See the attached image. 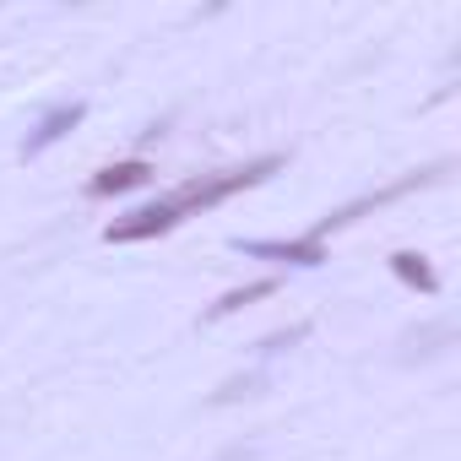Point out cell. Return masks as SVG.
<instances>
[{
  "label": "cell",
  "instance_id": "8",
  "mask_svg": "<svg viewBox=\"0 0 461 461\" xmlns=\"http://www.w3.org/2000/svg\"><path fill=\"white\" fill-rule=\"evenodd\" d=\"M299 337H310V326H304V321H299V326H288V331H272V337L261 342V353H267V358H272V353H288Z\"/></svg>",
  "mask_w": 461,
  "mask_h": 461
},
{
  "label": "cell",
  "instance_id": "9",
  "mask_svg": "<svg viewBox=\"0 0 461 461\" xmlns=\"http://www.w3.org/2000/svg\"><path fill=\"white\" fill-rule=\"evenodd\" d=\"M222 461H250V450H228V456H222Z\"/></svg>",
  "mask_w": 461,
  "mask_h": 461
},
{
  "label": "cell",
  "instance_id": "4",
  "mask_svg": "<svg viewBox=\"0 0 461 461\" xmlns=\"http://www.w3.org/2000/svg\"><path fill=\"white\" fill-rule=\"evenodd\" d=\"M147 179H152V168H147L141 158H125V163L98 168V174L87 179V195H93V201H104V195H125V190H141Z\"/></svg>",
  "mask_w": 461,
  "mask_h": 461
},
{
  "label": "cell",
  "instance_id": "3",
  "mask_svg": "<svg viewBox=\"0 0 461 461\" xmlns=\"http://www.w3.org/2000/svg\"><path fill=\"white\" fill-rule=\"evenodd\" d=\"M234 250H245V256H267V261H288V267H321V261H331L326 256V245L321 240H234Z\"/></svg>",
  "mask_w": 461,
  "mask_h": 461
},
{
  "label": "cell",
  "instance_id": "2",
  "mask_svg": "<svg viewBox=\"0 0 461 461\" xmlns=\"http://www.w3.org/2000/svg\"><path fill=\"white\" fill-rule=\"evenodd\" d=\"M445 174V163H434V168H418V174H402V179H391L385 190H369V195H358V201H348V206H337V212H326L315 228H310V240H331V234H342V228H353L358 217H369L375 206H391V201H402V195H412V190H423V185H434Z\"/></svg>",
  "mask_w": 461,
  "mask_h": 461
},
{
  "label": "cell",
  "instance_id": "6",
  "mask_svg": "<svg viewBox=\"0 0 461 461\" xmlns=\"http://www.w3.org/2000/svg\"><path fill=\"white\" fill-rule=\"evenodd\" d=\"M277 294V277H261V283H245V288H228L217 304H206V326L212 321H228V315H240V310H250V304H261V299H272Z\"/></svg>",
  "mask_w": 461,
  "mask_h": 461
},
{
  "label": "cell",
  "instance_id": "5",
  "mask_svg": "<svg viewBox=\"0 0 461 461\" xmlns=\"http://www.w3.org/2000/svg\"><path fill=\"white\" fill-rule=\"evenodd\" d=\"M82 114H87L82 104H55V109H50V114H44V120L33 125V136L23 141V158H39L44 147H55V141L66 136V131H77V125H82Z\"/></svg>",
  "mask_w": 461,
  "mask_h": 461
},
{
  "label": "cell",
  "instance_id": "1",
  "mask_svg": "<svg viewBox=\"0 0 461 461\" xmlns=\"http://www.w3.org/2000/svg\"><path fill=\"white\" fill-rule=\"evenodd\" d=\"M283 168V152H267V158H250V163H240V168H217V174H190V179H179L168 195H158L152 206L179 228L185 217H195V212H206V206H222L228 195H240V190H250V185H261V179H272Z\"/></svg>",
  "mask_w": 461,
  "mask_h": 461
},
{
  "label": "cell",
  "instance_id": "7",
  "mask_svg": "<svg viewBox=\"0 0 461 461\" xmlns=\"http://www.w3.org/2000/svg\"><path fill=\"white\" fill-rule=\"evenodd\" d=\"M391 272H396L407 288H423V294H434V288H439V283H434V272L423 267V256H412V250H396V256H391Z\"/></svg>",
  "mask_w": 461,
  "mask_h": 461
}]
</instances>
